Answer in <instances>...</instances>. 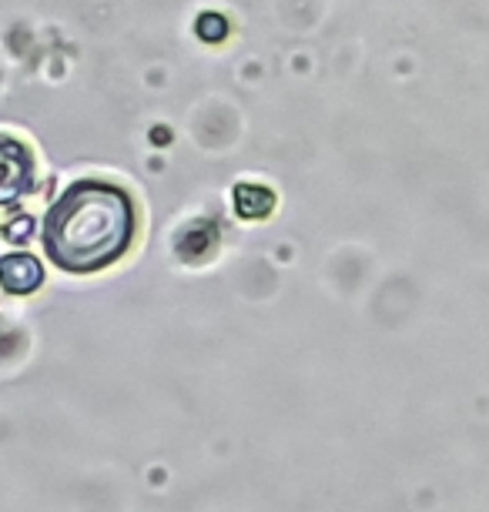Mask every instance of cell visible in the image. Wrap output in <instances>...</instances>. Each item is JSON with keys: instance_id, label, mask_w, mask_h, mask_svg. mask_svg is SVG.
<instances>
[{"instance_id": "1", "label": "cell", "mask_w": 489, "mask_h": 512, "mask_svg": "<svg viewBox=\"0 0 489 512\" xmlns=\"http://www.w3.org/2000/svg\"><path fill=\"white\" fill-rule=\"evenodd\" d=\"M138 218L128 191L108 181H78L54 201L44 218V245L54 265L91 275L114 265L131 248Z\"/></svg>"}, {"instance_id": "2", "label": "cell", "mask_w": 489, "mask_h": 512, "mask_svg": "<svg viewBox=\"0 0 489 512\" xmlns=\"http://www.w3.org/2000/svg\"><path fill=\"white\" fill-rule=\"evenodd\" d=\"M34 188V158L17 138L0 134V205L24 198Z\"/></svg>"}, {"instance_id": "3", "label": "cell", "mask_w": 489, "mask_h": 512, "mask_svg": "<svg viewBox=\"0 0 489 512\" xmlns=\"http://www.w3.org/2000/svg\"><path fill=\"white\" fill-rule=\"evenodd\" d=\"M0 278L11 292H31L41 285V265L31 255H11L0 262Z\"/></svg>"}]
</instances>
